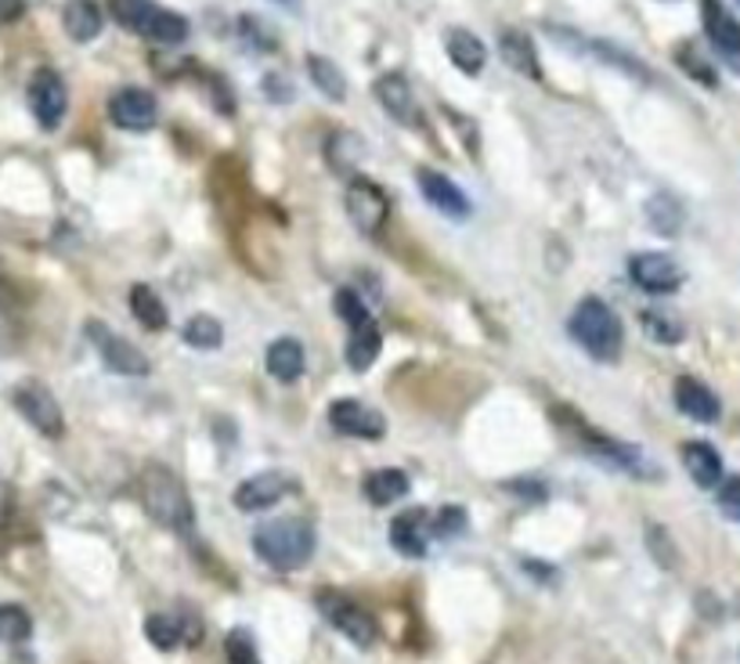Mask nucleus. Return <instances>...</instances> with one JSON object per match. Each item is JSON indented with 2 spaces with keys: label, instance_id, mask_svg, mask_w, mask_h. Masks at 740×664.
Instances as JSON below:
<instances>
[{
  "label": "nucleus",
  "instance_id": "obj_1",
  "mask_svg": "<svg viewBox=\"0 0 740 664\" xmlns=\"http://www.w3.org/2000/svg\"><path fill=\"white\" fill-rule=\"evenodd\" d=\"M314 545H319V535H314L311 520L303 517L264 520L253 531V553L275 571H300L314 556Z\"/></svg>",
  "mask_w": 740,
  "mask_h": 664
},
{
  "label": "nucleus",
  "instance_id": "obj_2",
  "mask_svg": "<svg viewBox=\"0 0 740 664\" xmlns=\"http://www.w3.org/2000/svg\"><path fill=\"white\" fill-rule=\"evenodd\" d=\"M568 332L574 336V343L589 354L596 361H618L621 358V343H625V329H621V318L614 315V307L604 304L600 296H585V300L574 307Z\"/></svg>",
  "mask_w": 740,
  "mask_h": 664
},
{
  "label": "nucleus",
  "instance_id": "obj_3",
  "mask_svg": "<svg viewBox=\"0 0 740 664\" xmlns=\"http://www.w3.org/2000/svg\"><path fill=\"white\" fill-rule=\"evenodd\" d=\"M141 488V502H145L148 517L156 520L159 527L174 531V535H188L195 524V509L192 498H188L184 484L174 477L170 470L163 466H148L138 481Z\"/></svg>",
  "mask_w": 740,
  "mask_h": 664
},
{
  "label": "nucleus",
  "instance_id": "obj_4",
  "mask_svg": "<svg viewBox=\"0 0 740 664\" xmlns=\"http://www.w3.org/2000/svg\"><path fill=\"white\" fill-rule=\"evenodd\" d=\"M314 603H319V610L325 614V621L333 625L336 632H344L355 647L369 650L375 643V621L361 603H355L350 596H344V592H333V589H322Z\"/></svg>",
  "mask_w": 740,
  "mask_h": 664
},
{
  "label": "nucleus",
  "instance_id": "obj_5",
  "mask_svg": "<svg viewBox=\"0 0 740 664\" xmlns=\"http://www.w3.org/2000/svg\"><path fill=\"white\" fill-rule=\"evenodd\" d=\"M347 217L355 221V228L361 235H380L386 217H391V199L380 185L366 181V177H355L347 185Z\"/></svg>",
  "mask_w": 740,
  "mask_h": 664
},
{
  "label": "nucleus",
  "instance_id": "obj_6",
  "mask_svg": "<svg viewBox=\"0 0 740 664\" xmlns=\"http://www.w3.org/2000/svg\"><path fill=\"white\" fill-rule=\"evenodd\" d=\"M701 19L719 62L740 76V22L723 8V0H701Z\"/></svg>",
  "mask_w": 740,
  "mask_h": 664
},
{
  "label": "nucleus",
  "instance_id": "obj_7",
  "mask_svg": "<svg viewBox=\"0 0 740 664\" xmlns=\"http://www.w3.org/2000/svg\"><path fill=\"white\" fill-rule=\"evenodd\" d=\"M15 408L22 412V419L29 426H37L44 437H62L65 434V415H62V405L55 401V394L40 383H22L15 387Z\"/></svg>",
  "mask_w": 740,
  "mask_h": 664
},
{
  "label": "nucleus",
  "instance_id": "obj_8",
  "mask_svg": "<svg viewBox=\"0 0 740 664\" xmlns=\"http://www.w3.org/2000/svg\"><path fill=\"white\" fill-rule=\"evenodd\" d=\"M29 109L37 116V123L44 130H55L58 123L65 120V109H69V91H65V80L55 73V69H37L29 80Z\"/></svg>",
  "mask_w": 740,
  "mask_h": 664
},
{
  "label": "nucleus",
  "instance_id": "obj_9",
  "mask_svg": "<svg viewBox=\"0 0 740 664\" xmlns=\"http://www.w3.org/2000/svg\"><path fill=\"white\" fill-rule=\"evenodd\" d=\"M329 426L344 437H358V441H383L386 437L383 412H375L372 405H361L355 398H339L329 405Z\"/></svg>",
  "mask_w": 740,
  "mask_h": 664
},
{
  "label": "nucleus",
  "instance_id": "obj_10",
  "mask_svg": "<svg viewBox=\"0 0 740 664\" xmlns=\"http://www.w3.org/2000/svg\"><path fill=\"white\" fill-rule=\"evenodd\" d=\"M629 275L643 293H651V296L676 293L687 278L683 268H679L668 253H636L629 260Z\"/></svg>",
  "mask_w": 740,
  "mask_h": 664
},
{
  "label": "nucleus",
  "instance_id": "obj_11",
  "mask_svg": "<svg viewBox=\"0 0 740 664\" xmlns=\"http://www.w3.org/2000/svg\"><path fill=\"white\" fill-rule=\"evenodd\" d=\"M109 120L120 127V130H152L159 120V105H156V94L152 91H141V87H123L116 91L109 98Z\"/></svg>",
  "mask_w": 740,
  "mask_h": 664
},
{
  "label": "nucleus",
  "instance_id": "obj_12",
  "mask_svg": "<svg viewBox=\"0 0 740 664\" xmlns=\"http://www.w3.org/2000/svg\"><path fill=\"white\" fill-rule=\"evenodd\" d=\"M87 332H91L94 347H98V354H102V361L109 365L116 376H148L152 365H148V358L134 347L131 340L116 336V332L102 329V325H91Z\"/></svg>",
  "mask_w": 740,
  "mask_h": 664
},
{
  "label": "nucleus",
  "instance_id": "obj_13",
  "mask_svg": "<svg viewBox=\"0 0 740 664\" xmlns=\"http://www.w3.org/2000/svg\"><path fill=\"white\" fill-rule=\"evenodd\" d=\"M416 181H419V192H422V199L433 206V210H441L444 217H452V221H466L469 217V199H466V192L459 185L452 181V177H444L441 170H422L416 174Z\"/></svg>",
  "mask_w": 740,
  "mask_h": 664
},
{
  "label": "nucleus",
  "instance_id": "obj_14",
  "mask_svg": "<svg viewBox=\"0 0 740 664\" xmlns=\"http://www.w3.org/2000/svg\"><path fill=\"white\" fill-rule=\"evenodd\" d=\"M430 531L433 520L427 509H405L402 517L391 520V545L408 560H422L430 549Z\"/></svg>",
  "mask_w": 740,
  "mask_h": 664
},
{
  "label": "nucleus",
  "instance_id": "obj_15",
  "mask_svg": "<svg viewBox=\"0 0 740 664\" xmlns=\"http://www.w3.org/2000/svg\"><path fill=\"white\" fill-rule=\"evenodd\" d=\"M289 477L278 470H264L256 473V477H246L239 488H235V506L242 509V513H261V509H272L282 495L289 491Z\"/></svg>",
  "mask_w": 740,
  "mask_h": 664
},
{
  "label": "nucleus",
  "instance_id": "obj_16",
  "mask_svg": "<svg viewBox=\"0 0 740 664\" xmlns=\"http://www.w3.org/2000/svg\"><path fill=\"white\" fill-rule=\"evenodd\" d=\"M676 405L687 419L704 423V426L719 423V415H723V405H719V398H715V390L704 387L697 376H679L676 379Z\"/></svg>",
  "mask_w": 740,
  "mask_h": 664
},
{
  "label": "nucleus",
  "instance_id": "obj_17",
  "mask_svg": "<svg viewBox=\"0 0 740 664\" xmlns=\"http://www.w3.org/2000/svg\"><path fill=\"white\" fill-rule=\"evenodd\" d=\"M375 98H380V105L394 116L397 123H408V127L419 123L416 94H413V87H408V80L402 73H383L380 80H375Z\"/></svg>",
  "mask_w": 740,
  "mask_h": 664
},
{
  "label": "nucleus",
  "instance_id": "obj_18",
  "mask_svg": "<svg viewBox=\"0 0 740 664\" xmlns=\"http://www.w3.org/2000/svg\"><path fill=\"white\" fill-rule=\"evenodd\" d=\"M683 466H687V473L694 477V484L697 488H704V491H712V488H719L723 484V455L715 452L712 444H704V441H690V444H683Z\"/></svg>",
  "mask_w": 740,
  "mask_h": 664
},
{
  "label": "nucleus",
  "instance_id": "obj_19",
  "mask_svg": "<svg viewBox=\"0 0 740 664\" xmlns=\"http://www.w3.org/2000/svg\"><path fill=\"white\" fill-rule=\"evenodd\" d=\"M444 51H449L452 66L459 69V73H466V76H477L480 69H485V62H488L485 44H480L469 29H449V33H444Z\"/></svg>",
  "mask_w": 740,
  "mask_h": 664
},
{
  "label": "nucleus",
  "instance_id": "obj_20",
  "mask_svg": "<svg viewBox=\"0 0 740 664\" xmlns=\"http://www.w3.org/2000/svg\"><path fill=\"white\" fill-rule=\"evenodd\" d=\"M102 8L98 0H65L62 8V26L76 44H87L102 33Z\"/></svg>",
  "mask_w": 740,
  "mask_h": 664
},
{
  "label": "nucleus",
  "instance_id": "obj_21",
  "mask_svg": "<svg viewBox=\"0 0 740 664\" xmlns=\"http://www.w3.org/2000/svg\"><path fill=\"white\" fill-rule=\"evenodd\" d=\"M499 51H502V58H506V66L516 69L521 76H527V80H542L538 51H535V44H532V37H527V33H521V29H506V33H502V40H499Z\"/></svg>",
  "mask_w": 740,
  "mask_h": 664
},
{
  "label": "nucleus",
  "instance_id": "obj_22",
  "mask_svg": "<svg viewBox=\"0 0 740 664\" xmlns=\"http://www.w3.org/2000/svg\"><path fill=\"white\" fill-rule=\"evenodd\" d=\"M413 488V481H408V473L402 470H372L366 481H361V491H366V502L372 506H394L402 502Z\"/></svg>",
  "mask_w": 740,
  "mask_h": 664
},
{
  "label": "nucleus",
  "instance_id": "obj_23",
  "mask_svg": "<svg viewBox=\"0 0 740 664\" xmlns=\"http://www.w3.org/2000/svg\"><path fill=\"white\" fill-rule=\"evenodd\" d=\"M303 365H308V358H303V343L300 340L282 336V340L272 343V347H267V372H272L278 383H293V379H300Z\"/></svg>",
  "mask_w": 740,
  "mask_h": 664
},
{
  "label": "nucleus",
  "instance_id": "obj_24",
  "mask_svg": "<svg viewBox=\"0 0 740 664\" xmlns=\"http://www.w3.org/2000/svg\"><path fill=\"white\" fill-rule=\"evenodd\" d=\"M380 351H383V332H380V325H375V322L350 329V340H347L344 354H347V365L355 372L372 369V361L380 358Z\"/></svg>",
  "mask_w": 740,
  "mask_h": 664
},
{
  "label": "nucleus",
  "instance_id": "obj_25",
  "mask_svg": "<svg viewBox=\"0 0 740 664\" xmlns=\"http://www.w3.org/2000/svg\"><path fill=\"white\" fill-rule=\"evenodd\" d=\"M141 37L156 40L163 47H178V44L188 40V19L178 15V11L156 8V11H152V19H148V26H145V33H141Z\"/></svg>",
  "mask_w": 740,
  "mask_h": 664
},
{
  "label": "nucleus",
  "instance_id": "obj_26",
  "mask_svg": "<svg viewBox=\"0 0 740 664\" xmlns=\"http://www.w3.org/2000/svg\"><path fill=\"white\" fill-rule=\"evenodd\" d=\"M308 76L329 102H344L347 98V80L339 73V66L325 55H308Z\"/></svg>",
  "mask_w": 740,
  "mask_h": 664
},
{
  "label": "nucleus",
  "instance_id": "obj_27",
  "mask_svg": "<svg viewBox=\"0 0 740 664\" xmlns=\"http://www.w3.org/2000/svg\"><path fill=\"white\" fill-rule=\"evenodd\" d=\"M640 322H643V332H647L654 343H661V347H676V343H683L687 336L683 318L676 311H657V307H651V311H643Z\"/></svg>",
  "mask_w": 740,
  "mask_h": 664
},
{
  "label": "nucleus",
  "instance_id": "obj_28",
  "mask_svg": "<svg viewBox=\"0 0 740 664\" xmlns=\"http://www.w3.org/2000/svg\"><path fill=\"white\" fill-rule=\"evenodd\" d=\"M131 311H134V318L148 332L167 329V322H170V318H167V304L159 300V293L152 289V286H134L131 289Z\"/></svg>",
  "mask_w": 740,
  "mask_h": 664
},
{
  "label": "nucleus",
  "instance_id": "obj_29",
  "mask_svg": "<svg viewBox=\"0 0 740 664\" xmlns=\"http://www.w3.org/2000/svg\"><path fill=\"white\" fill-rule=\"evenodd\" d=\"M181 336L188 347H195V351H217L220 340H225V325H220L214 315H192L184 322Z\"/></svg>",
  "mask_w": 740,
  "mask_h": 664
},
{
  "label": "nucleus",
  "instance_id": "obj_30",
  "mask_svg": "<svg viewBox=\"0 0 740 664\" xmlns=\"http://www.w3.org/2000/svg\"><path fill=\"white\" fill-rule=\"evenodd\" d=\"M145 636L156 650H174L184 643V625L178 618H170V614H152L145 621Z\"/></svg>",
  "mask_w": 740,
  "mask_h": 664
},
{
  "label": "nucleus",
  "instance_id": "obj_31",
  "mask_svg": "<svg viewBox=\"0 0 740 664\" xmlns=\"http://www.w3.org/2000/svg\"><path fill=\"white\" fill-rule=\"evenodd\" d=\"M109 11H112V19L120 22L123 29L145 33V26H148V19H152V11H156V4H152V0H109Z\"/></svg>",
  "mask_w": 740,
  "mask_h": 664
},
{
  "label": "nucleus",
  "instance_id": "obj_32",
  "mask_svg": "<svg viewBox=\"0 0 740 664\" xmlns=\"http://www.w3.org/2000/svg\"><path fill=\"white\" fill-rule=\"evenodd\" d=\"M647 221L661 235H676L683 228V206H679L672 195H654L647 203Z\"/></svg>",
  "mask_w": 740,
  "mask_h": 664
},
{
  "label": "nucleus",
  "instance_id": "obj_33",
  "mask_svg": "<svg viewBox=\"0 0 740 664\" xmlns=\"http://www.w3.org/2000/svg\"><path fill=\"white\" fill-rule=\"evenodd\" d=\"M676 62H679V69H683L687 76H694L697 83H704V87H719V76H715L712 62L697 51L694 44H679L676 47Z\"/></svg>",
  "mask_w": 740,
  "mask_h": 664
},
{
  "label": "nucleus",
  "instance_id": "obj_34",
  "mask_svg": "<svg viewBox=\"0 0 740 664\" xmlns=\"http://www.w3.org/2000/svg\"><path fill=\"white\" fill-rule=\"evenodd\" d=\"M33 632V618L19 603H0V643H22Z\"/></svg>",
  "mask_w": 740,
  "mask_h": 664
},
{
  "label": "nucleus",
  "instance_id": "obj_35",
  "mask_svg": "<svg viewBox=\"0 0 740 664\" xmlns=\"http://www.w3.org/2000/svg\"><path fill=\"white\" fill-rule=\"evenodd\" d=\"M333 311H336V318H339V322H344L347 329H358V325L372 322L369 307L358 300V293H355V289H336V296H333Z\"/></svg>",
  "mask_w": 740,
  "mask_h": 664
},
{
  "label": "nucleus",
  "instance_id": "obj_36",
  "mask_svg": "<svg viewBox=\"0 0 740 664\" xmlns=\"http://www.w3.org/2000/svg\"><path fill=\"white\" fill-rule=\"evenodd\" d=\"M225 657L228 664H261V654H256V643L246 628H235L225 639Z\"/></svg>",
  "mask_w": 740,
  "mask_h": 664
},
{
  "label": "nucleus",
  "instance_id": "obj_37",
  "mask_svg": "<svg viewBox=\"0 0 740 664\" xmlns=\"http://www.w3.org/2000/svg\"><path fill=\"white\" fill-rule=\"evenodd\" d=\"M466 509L459 506H444L438 517H433V535L441 538H455V535H466Z\"/></svg>",
  "mask_w": 740,
  "mask_h": 664
},
{
  "label": "nucleus",
  "instance_id": "obj_38",
  "mask_svg": "<svg viewBox=\"0 0 740 664\" xmlns=\"http://www.w3.org/2000/svg\"><path fill=\"white\" fill-rule=\"evenodd\" d=\"M719 509L733 520V524H740V477H730L719 484Z\"/></svg>",
  "mask_w": 740,
  "mask_h": 664
},
{
  "label": "nucleus",
  "instance_id": "obj_39",
  "mask_svg": "<svg viewBox=\"0 0 740 664\" xmlns=\"http://www.w3.org/2000/svg\"><path fill=\"white\" fill-rule=\"evenodd\" d=\"M264 87H267V98H272V102H293V94H297V91H293V83L286 76H278V73L267 76Z\"/></svg>",
  "mask_w": 740,
  "mask_h": 664
},
{
  "label": "nucleus",
  "instance_id": "obj_40",
  "mask_svg": "<svg viewBox=\"0 0 740 664\" xmlns=\"http://www.w3.org/2000/svg\"><path fill=\"white\" fill-rule=\"evenodd\" d=\"M22 11H26L22 0H0V22H15Z\"/></svg>",
  "mask_w": 740,
  "mask_h": 664
},
{
  "label": "nucleus",
  "instance_id": "obj_41",
  "mask_svg": "<svg viewBox=\"0 0 740 664\" xmlns=\"http://www.w3.org/2000/svg\"><path fill=\"white\" fill-rule=\"evenodd\" d=\"M4 498H8V495H4V484H0V513H4Z\"/></svg>",
  "mask_w": 740,
  "mask_h": 664
},
{
  "label": "nucleus",
  "instance_id": "obj_42",
  "mask_svg": "<svg viewBox=\"0 0 740 664\" xmlns=\"http://www.w3.org/2000/svg\"><path fill=\"white\" fill-rule=\"evenodd\" d=\"M275 4H293V0H275Z\"/></svg>",
  "mask_w": 740,
  "mask_h": 664
},
{
  "label": "nucleus",
  "instance_id": "obj_43",
  "mask_svg": "<svg viewBox=\"0 0 740 664\" xmlns=\"http://www.w3.org/2000/svg\"><path fill=\"white\" fill-rule=\"evenodd\" d=\"M737 4H740V0H737Z\"/></svg>",
  "mask_w": 740,
  "mask_h": 664
}]
</instances>
